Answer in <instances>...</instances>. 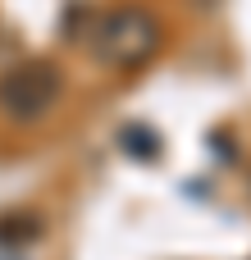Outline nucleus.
Segmentation results:
<instances>
[{"instance_id":"obj_1","label":"nucleus","mask_w":251,"mask_h":260,"mask_svg":"<svg viewBox=\"0 0 251 260\" xmlns=\"http://www.w3.org/2000/svg\"><path fill=\"white\" fill-rule=\"evenodd\" d=\"M91 41H96L101 64H110V69H142V64L160 50V23H155V14H146V9L123 5V9L105 14V18L96 23Z\"/></svg>"},{"instance_id":"obj_2","label":"nucleus","mask_w":251,"mask_h":260,"mask_svg":"<svg viewBox=\"0 0 251 260\" xmlns=\"http://www.w3.org/2000/svg\"><path fill=\"white\" fill-rule=\"evenodd\" d=\"M59 91H64L59 69L50 59H27V64H18V69H9L0 78V110L9 119L27 123V119L50 114V105L59 101Z\"/></svg>"},{"instance_id":"obj_3","label":"nucleus","mask_w":251,"mask_h":260,"mask_svg":"<svg viewBox=\"0 0 251 260\" xmlns=\"http://www.w3.org/2000/svg\"><path fill=\"white\" fill-rule=\"evenodd\" d=\"M119 146H123L133 160H160V137H155L146 123H128V128H119Z\"/></svg>"},{"instance_id":"obj_4","label":"nucleus","mask_w":251,"mask_h":260,"mask_svg":"<svg viewBox=\"0 0 251 260\" xmlns=\"http://www.w3.org/2000/svg\"><path fill=\"white\" fill-rule=\"evenodd\" d=\"M41 233L37 219H0V242H32Z\"/></svg>"},{"instance_id":"obj_5","label":"nucleus","mask_w":251,"mask_h":260,"mask_svg":"<svg viewBox=\"0 0 251 260\" xmlns=\"http://www.w3.org/2000/svg\"><path fill=\"white\" fill-rule=\"evenodd\" d=\"M192 5H197V9H215L219 0H192Z\"/></svg>"}]
</instances>
